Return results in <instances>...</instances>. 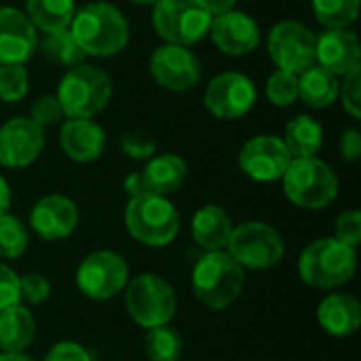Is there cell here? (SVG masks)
Here are the masks:
<instances>
[{
    "instance_id": "12",
    "label": "cell",
    "mask_w": 361,
    "mask_h": 361,
    "mask_svg": "<svg viewBox=\"0 0 361 361\" xmlns=\"http://www.w3.org/2000/svg\"><path fill=\"white\" fill-rule=\"evenodd\" d=\"M258 91L250 76L243 72H222L216 74L203 93V106L207 112L220 121L243 118L256 104Z\"/></svg>"
},
{
    "instance_id": "40",
    "label": "cell",
    "mask_w": 361,
    "mask_h": 361,
    "mask_svg": "<svg viewBox=\"0 0 361 361\" xmlns=\"http://www.w3.org/2000/svg\"><path fill=\"white\" fill-rule=\"evenodd\" d=\"M42 361H93V360H91V353H89L82 345H78V343H74V341H59V343H55V345L47 351V355H44V360Z\"/></svg>"
},
{
    "instance_id": "31",
    "label": "cell",
    "mask_w": 361,
    "mask_h": 361,
    "mask_svg": "<svg viewBox=\"0 0 361 361\" xmlns=\"http://www.w3.org/2000/svg\"><path fill=\"white\" fill-rule=\"evenodd\" d=\"M30 245L27 226L13 214L0 216V258L15 260Z\"/></svg>"
},
{
    "instance_id": "32",
    "label": "cell",
    "mask_w": 361,
    "mask_h": 361,
    "mask_svg": "<svg viewBox=\"0 0 361 361\" xmlns=\"http://www.w3.org/2000/svg\"><path fill=\"white\" fill-rule=\"evenodd\" d=\"M264 93L273 106L288 108L298 99V76L283 70H275L267 80Z\"/></svg>"
},
{
    "instance_id": "35",
    "label": "cell",
    "mask_w": 361,
    "mask_h": 361,
    "mask_svg": "<svg viewBox=\"0 0 361 361\" xmlns=\"http://www.w3.org/2000/svg\"><path fill=\"white\" fill-rule=\"evenodd\" d=\"M338 99L345 108V112L360 121L361 118V72L360 68L343 76L341 89H338Z\"/></svg>"
},
{
    "instance_id": "4",
    "label": "cell",
    "mask_w": 361,
    "mask_h": 361,
    "mask_svg": "<svg viewBox=\"0 0 361 361\" xmlns=\"http://www.w3.org/2000/svg\"><path fill=\"white\" fill-rule=\"evenodd\" d=\"M55 97L66 118H93L110 104L112 78L102 68L80 63L61 76Z\"/></svg>"
},
{
    "instance_id": "11",
    "label": "cell",
    "mask_w": 361,
    "mask_h": 361,
    "mask_svg": "<svg viewBox=\"0 0 361 361\" xmlns=\"http://www.w3.org/2000/svg\"><path fill=\"white\" fill-rule=\"evenodd\" d=\"M129 267L125 258L112 250H99L82 258L76 269V286L91 300H110L125 290Z\"/></svg>"
},
{
    "instance_id": "8",
    "label": "cell",
    "mask_w": 361,
    "mask_h": 361,
    "mask_svg": "<svg viewBox=\"0 0 361 361\" xmlns=\"http://www.w3.org/2000/svg\"><path fill=\"white\" fill-rule=\"evenodd\" d=\"M125 307L140 328H159L173 319L178 300L173 288L154 273H142L125 286Z\"/></svg>"
},
{
    "instance_id": "16",
    "label": "cell",
    "mask_w": 361,
    "mask_h": 361,
    "mask_svg": "<svg viewBox=\"0 0 361 361\" xmlns=\"http://www.w3.org/2000/svg\"><path fill=\"white\" fill-rule=\"evenodd\" d=\"M207 36L218 47L220 53L231 57H243L258 49L260 25L245 11H228L212 19Z\"/></svg>"
},
{
    "instance_id": "29",
    "label": "cell",
    "mask_w": 361,
    "mask_h": 361,
    "mask_svg": "<svg viewBox=\"0 0 361 361\" xmlns=\"http://www.w3.org/2000/svg\"><path fill=\"white\" fill-rule=\"evenodd\" d=\"M182 336L169 324L150 328L144 338V351L150 361H180L182 357Z\"/></svg>"
},
{
    "instance_id": "15",
    "label": "cell",
    "mask_w": 361,
    "mask_h": 361,
    "mask_svg": "<svg viewBox=\"0 0 361 361\" xmlns=\"http://www.w3.org/2000/svg\"><path fill=\"white\" fill-rule=\"evenodd\" d=\"M44 129L30 116H15L0 125V165L6 169L30 167L44 150Z\"/></svg>"
},
{
    "instance_id": "25",
    "label": "cell",
    "mask_w": 361,
    "mask_h": 361,
    "mask_svg": "<svg viewBox=\"0 0 361 361\" xmlns=\"http://www.w3.org/2000/svg\"><path fill=\"white\" fill-rule=\"evenodd\" d=\"M341 80L332 72L322 66H311L302 74H298V99H302L313 110L330 108L338 99Z\"/></svg>"
},
{
    "instance_id": "5",
    "label": "cell",
    "mask_w": 361,
    "mask_h": 361,
    "mask_svg": "<svg viewBox=\"0 0 361 361\" xmlns=\"http://www.w3.org/2000/svg\"><path fill=\"white\" fill-rule=\"evenodd\" d=\"M129 235L148 247H165L180 233V214L167 197L144 192L129 199L125 207Z\"/></svg>"
},
{
    "instance_id": "3",
    "label": "cell",
    "mask_w": 361,
    "mask_h": 361,
    "mask_svg": "<svg viewBox=\"0 0 361 361\" xmlns=\"http://www.w3.org/2000/svg\"><path fill=\"white\" fill-rule=\"evenodd\" d=\"M243 286V269L224 250L205 252L192 269V292L197 300L212 311L231 307L241 296Z\"/></svg>"
},
{
    "instance_id": "2",
    "label": "cell",
    "mask_w": 361,
    "mask_h": 361,
    "mask_svg": "<svg viewBox=\"0 0 361 361\" xmlns=\"http://www.w3.org/2000/svg\"><path fill=\"white\" fill-rule=\"evenodd\" d=\"M357 267V252L334 237L309 243L298 258L300 279L317 290H334L351 281Z\"/></svg>"
},
{
    "instance_id": "23",
    "label": "cell",
    "mask_w": 361,
    "mask_h": 361,
    "mask_svg": "<svg viewBox=\"0 0 361 361\" xmlns=\"http://www.w3.org/2000/svg\"><path fill=\"white\" fill-rule=\"evenodd\" d=\"M233 220L220 205H203L195 212L190 222L192 239L205 252H220L228 245L233 235Z\"/></svg>"
},
{
    "instance_id": "36",
    "label": "cell",
    "mask_w": 361,
    "mask_h": 361,
    "mask_svg": "<svg viewBox=\"0 0 361 361\" xmlns=\"http://www.w3.org/2000/svg\"><path fill=\"white\" fill-rule=\"evenodd\" d=\"M51 296V283L40 273H27L19 277V300L27 305H40Z\"/></svg>"
},
{
    "instance_id": "34",
    "label": "cell",
    "mask_w": 361,
    "mask_h": 361,
    "mask_svg": "<svg viewBox=\"0 0 361 361\" xmlns=\"http://www.w3.org/2000/svg\"><path fill=\"white\" fill-rule=\"evenodd\" d=\"M121 150L133 161H148L157 154V144L152 137H148V133L131 129L121 135Z\"/></svg>"
},
{
    "instance_id": "30",
    "label": "cell",
    "mask_w": 361,
    "mask_h": 361,
    "mask_svg": "<svg viewBox=\"0 0 361 361\" xmlns=\"http://www.w3.org/2000/svg\"><path fill=\"white\" fill-rule=\"evenodd\" d=\"M311 6L326 30H349L360 15V0H311Z\"/></svg>"
},
{
    "instance_id": "21",
    "label": "cell",
    "mask_w": 361,
    "mask_h": 361,
    "mask_svg": "<svg viewBox=\"0 0 361 361\" xmlns=\"http://www.w3.org/2000/svg\"><path fill=\"white\" fill-rule=\"evenodd\" d=\"M317 322L324 332L336 338L351 336L361 326V305L353 294H328L317 307Z\"/></svg>"
},
{
    "instance_id": "28",
    "label": "cell",
    "mask_w": 361,
    "mask_h": 361,
    "mask_svg": "<svg viewBox=\"0 0 361 361\" xmlns=\"http://www.w3.org/2000/svg\"><path fill=\"white\" fill-rule=\"evenodd\" d=\"M42 55L63 68H74L85 63L87 55L80 51V47L76 44V40L72 38L70 30H59V32H49L42 36V40L38 42Z\"/></svg>"
},
{
    "instance_id": "22",
    "label": "cell",
    "mask_w": 361,
    "mask_h": 361,
    "mask_svg": "<svg viewBox=\"0 0 361 361\" xmlns=\"http://www.w3.org/2000/svg\"><path fill=\"white\" fill-rule=\"evenodd\" d=\"M140 173H142L146 192L167 197L182 188L188 176V165L182 157L165 152V154H154L152 159H148L146 167Z\"/></svg>"
},
{
    "instance_id": "39",
    "label": "cell",
    "mask_w": 361,
    "mask_h": 361,
    "mask_svg": "<svg viewBox=\"0 0 361 361\" xmlns=\"http://www.w3.org/2000/svg\"><path fill=\"white\" fill-rule=\"evenodd\" d=\"M19 302V275L4 262H0V311Z\"/></svg>"
},
{
    "instance_id": "7",
    "label": "cell",
    "mask_w": 361,
    "mask_h": 361,
    "mask_svg": "<svg viewBox=\"0 0 361 361\" xmlns=\"http://www.w3.org/2000/svg\"><path fill=\"white\" fill-rule=\"evenodd\" d=\"M214 15L203 0H159L152 4V27L169 44L192 47L201 42Z\"/></svg>"
},
{
    "instance_id": "1",
    "label": "cell",
    "mask_w": 361,
    "mask_h": 361,
    "mask_svg": "<svg viewBox=\"0 0 361 361\" xmlns=\"http://www.w3.org/2000/svg\"><path fill=\"white\" fill-rule=\"evenodd\" d=\"M68 30L87 57H112L129 42L127 17L112 2L99 0L76 8Z\"/></svg>"
},
{
    "instance_id": "10",
    "label": "cell",
    "mask_w": 361,
    "mask_h": 361,
    "mask_svg": "<svg viewBox=\"0 0 361 361\" xmlns=\"http://www.w3.org/2000/svg\"><path fill=\"white\" fill-rule=\"evenodd\" d=\"M315 42L317 34L302 21L283 19L277 21L267 36V51L277 70L294 76L315 66Z\"/></svg>"
},
{
    "instance_id": "46",
    "label": "cell",
    "mask_w": 361,
    "mask_h": 361,
    "mask_svg": "<svg viewBox=\"0 0 361 361\" xmlns=\"http://www.w3.org/2000/svg\"><path fill=\"white\" fill-rule=\"evenodd\" d=\"M131 2H135V4H154L159 0H131Z\"/></svg>"
},
{
    "instance_id": "26",
    "label": "cell",
    "mask_w": 361,
    "mask_h": 361,
    "mask_svg": "<svg viewBox=\"0 0 361 361\" xmlns=\"http://www.w3.org/2000/svg\"><path fill=\"white\" fill-rule=\"evenodd\" d=\"M281 140L292 159H311L324 146V127L311 114H298L286 125Z\"/></svg>"
},
{
    "instance_id": "44",
    "label": "cell",
    "mask_w": 361,
    "mask_h": 361,
    "mask_svg": "<svg viewBox=\"0 0 361 361\" xmlns=\"http://www.w3.org/2000/svg\"><path fill=\"white\" fill-rule=\"evenodd\" d=\"M11 201H13L11 186H8V182L4 180V176L0 173V216H2V214H8V209H11Z\"/></svg>"
},
{
    "instance_id": "27",
    "label": "cell",
    "mask_w": 361,
    "mask_h": 361,
    "mask_svg": "<svg viewBox=\"0 0 361 361\" xmlns=\"http://www.w3.org/2000/svg\"><path fill=\"white\" fill-rule=\"evenodd\" d=\"M74 13V0H25V17L42 34L68 30Z\"/></svg>"
},
{
    "instance_id": "43",
    "label": "cell",
    "mask_w": 361,
    "mask_h": 361,
    "mask_svg": "<svg viewBox=\"0 0 361 361\" xmlns=\"http://www.w3.org/2000/svg\"><path fill=\"white\" fill-rule=\"evenodd\" d=\"M205 2V6H207V11L216 17V15H222V13H228V11H233L235 8V4H237V0H203Z\"/></svg>"
},
{
    "instance_id": "6",
    "label": "cell",
    "mask_w": 361,
    "mask_h": 361,
    "mask_svg": "<svg viewBox=\"0 0 361 361\" xmlns=\"http://www.w3.org/2000/svg\"><path fill=\"white\" fill-rule=\"evenodd\" d=\"M281 186L290 203L302 209H324L338 197V178L334 169L317 157L292 159Z\"/></svg>"
},
{
    "instance_id": "41",
    "label": "cell",
    "mask_w": 361,
    "mask_h": 361,
    "mask_svg": "<svg viewBox=\"0 0 361 361\" xmlns=\"http://www.w3.org/2000/svg\"><path fill=\"white\" fill-rule=\"evenodd\" d=\"M338 152L341 157L347 161V163H357L361 159V133L351 127V129H345L341 133V140H338Z\"/></svg>"
},
{
    "instance_id": "33",
    "label": "cell",
    "mask_w": 361,
    "mask_h": 361,
    "mask_svg": "<svg viewBox=\"0 0 361 361\" xmlns=\"http://www.w3.org/2000/svg\"><path fill=\"white\" fill-rule=\"evenodd\" d=\"M30 91V74L25 66H0V99L4 104L21 102Z\"/></svg>"
},
{
    "instance_id": "14",
    "label": "cell",
    "mask_w": 361,
    "mask_h": 361,
    "mask_svg": "<svg viewBox=\"0 0 361 361\" xmlns=\"http://www.w3.org/2000/svg\"><path fill=\"white\" fill-rule=\"evenodd\" d=\"M239 167L254 182H277L286 173L292 157L277 135H254L239 150Z\"/></svg>"
},
{
    "instance_id": "18",
    "label": "cell",
    "mask_w": 361,
    "mask_h": 361,
    "mask_svg": "<svg viewBox=\"0 0 361 361\" xmlns=\"http://www.w3.org/2000/svg\"><path fill=\"white\" fill-rule=\"evenodd\" d=\"M30 226L44 241L66 239L78 226V207L66 195L40 197L30 212Z\"/></svg>"
},
{
    "instance_id": "37",
    "label": "cell",
    "mask_w": 361,
    "mask_h": 361,
    "mask_svg": "<svg viewBox=\"0 0 361 361\" xmlns=\"http://www.w3.org/2000/svg\"><path fill=\"white\" fill-rule=\"evenodd\" d=\"M334 239H338L341 243L349 245V247H357L361 243V214L357 209H349L343 212L336 218L334 224Z\"/></svg>"
},
{
    "instance_id": "9",
    "label": "cell",
    "mask_w": 361,
    "mask_h": 361,
    "mask_svg": "<svg viewBox=\"0 0 361 361\" xmlns=\"http://www.w3.org/2000/svg\"><path fill=\"white\" fill-rule=\"evenodd\" d=\"M226 252L241 269L269 271L283 260L286 245L277 228L267 222L252 220L233 228Z\"/></svg>"
},
{
    "instance_id": "17",
    "label": "cell",
    "mask_w": 361,
    "mask_h": 361,
    "mask_svg": "<svg viewBox=\"0 0 361 361\" xmlns=\"http://www.w3.org/2000/svg\"><path fill=\"white\" fill-rule=\"evenodd\" d=\"M38 49V32L23 11L0 6V66H23Z\"/></svg>"
},
{
    "instance_id": "38",
    "label": "cell",
    "mask_w": 361,
    "mask_h": 361,
    "mask_svg": "<svg viewBox=\"0 0 361 361\" xmlns=\"http://www.w3.org/2000/svg\"><path fill=\"white\" fill-rule=\"evenodd\" d=\"M30 118L38 125V127H51L55 123H59L63 118V110L57 102L55 95H40L38 99H34L32 108H30Z\"/></svg>"
},
{
    "instance_id": "13",
    "label": "cell",
    "mask_w": 361,
    "mask_h": 361,
    "mask_svg": "<svg viewBox=\"0 0 361 361\" xmlns=\"http://www.w3.org/2000/svg\"><path fill=\"white\" fill-rule=\"evenodd\" d=\"M148 68L154 82L173 93H184L195 89L203 76L199 57L188 47L169 44V42L152 51Z\"/></svg>"
},
{
    "instance_id": "20",
    "label": "cell",
    "mask_w": 361,
    "mask_h": 361,
    "mask_svg": "<svg viewBox=\"0 0 361 361\" xmlns=\"http://www.w3.org/2000/svg\"><path fill=\"white\" fill-rule=\"evenodd\" d=\"M59 146L74 163H91L104 154L106 131L93 118H68L59 131Z\"/></svg>"
},
{
    "instance_id": "19",
    "label": "cell",
    "mask_w": 361,
    "mask_h": 361,
    "mask_svg": "<svg viewBox=\"0 0 361 361\" xmlns=\"http://www.w3.org/2000/svg\"><path fill=\"white\" fill-rule=\"evenodd\" d=\"M361 47L351 30H324L315 42V63L334 76H347L357 70Z\"/></svg>"
},
{
    "instance_id": "42",
    "label": "cell",
    "mask_w": 361,
    "mask_h": 361,
    "mask_svg": "<svg viewBox=\"0 0 361 361\" xmlns=\"http://www.w3.org/2000/svg\"><path fill=\"white\" fill-rule=\"evenodd\" d=\"M123 190L129 195V199H133V197H140V195H144L146 190H144V182H142V173L140 171H133V173H129L125 180H123Z\"/></svg>"
},
{
    "instance_id": "24",
    "label": "cell",
    "mask_w": 361,
    "mask_h": 361,
    "mask_svg": "<svg viewBox=\"0 0 361 361\" xmlns=\"http://www.w3.org/2000/svg\"><path fill=\"white\" fill-rule=\"evenodd\" d=\"M36 336L34 315L19 302L0 311V351L23 353Z\"/></svg>"
},
{
    "instance_id": "45",
    "label": "cell",
    "mask_w": 361,
    "mask_h": 361,
    "mask_svg": "<svg viewBox=\"0 0 361 361\" xmlns=\"http://www.w3.org/2000/svg\"><path fill=\"white\" fill-rule=\"evenodd\" d=\"M0 361H34L25 353H0Z\"/></svg>"
}]
</instances>
